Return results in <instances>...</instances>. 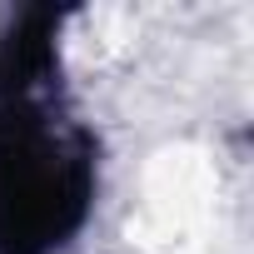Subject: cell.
Segmentation results:
<instances>
[{"label":"cell","mask_w":254,"mask_h":254,"mask_svg":"<svg viewBox=\"0 0 254 254\" xmlns=\"http://www.w3.org/2000/svg\"><path fill=\"white\" fill-rule=\"evenodd\" d=\"M90 155L20 95L0 115V254H50L85 219Z\"/></svg>","instance_id":"cell-1"}]
</instances>
